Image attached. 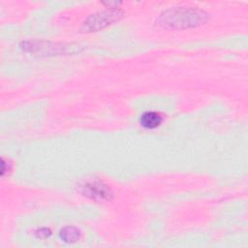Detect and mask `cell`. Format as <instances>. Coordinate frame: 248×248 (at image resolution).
<instances>
[{
    "mask_svg": "<svg viewBox=\"0 0 248 248\" xmlns=\"http://www.w3.org/2000/svg\"><path fill=\"white\" fill-rule=\"evenodd\" d=\"M123 15V12L116 7L98 12L88 16L83 22V28L87 31H97L117 21Z\"/></svg>",
    "mask_w": 248,
    "mask_h": 248,
    "instance_id": "cell-2",
    "label": "cell"
},
{
    "mask_svg": "<svg viewBox=\"0 0 248 248\" xmlns=\"http://www.w3.org/2000/svg\"><path fill=\"white\" fill-rule=\"evenodd\" d=\"M162 122V117L155 111L144 112L140 117V124L144 128L154 129L158 127Z\"/></svg>",
    "mask_w": 248,
    "mask_h": 248,
    "instance_id": "cell-4",
    "label": "cell"
},
{
    "mask_svg": "<svg viewBox=\"0 0 248 248\" xmlns=\"http://www.w3.org/2000/svg\"><path fill=\"white\" fill-rule=\"evenodd\" d=\"M207 19V15L201 10L192 8H173L165 11L159 17L162 26L168 28H189L198 26Z\"/></svg>",
    "mask_w": 248,
    "mask_h": 248,
    "instance_id": "cell-1",
    "label": "cell"
},
{
    "mask_svg": "<svg viewBox=\"0 0 248 248\" xmlns=\"http://www.w3.org/2000/svg\"><path fill=\"white\" fill-rule=\"evenodd\" d=\"M61 238L66 242H75L79 238V232L73 227H66L60 232Z\"/></svg>",
    "mask_w": 248,
    "mask_h": 248,
    "instance_id": "cell-5",
    "label": "cell"
},
{
    "mask_svg": "<svg viewBox=\"0 0 248 248\" xmlns=\"http://www.w3.org/2000/svg\"><path fill=\"white\" fill-rule=\"evenodd\" d=\"M82 188H83L82 193L91 199L100 200V201L109 199V195H110L109 190L106 186L100 183H96V182L86 183L84 186H82Z\"/></svg>",
    "mask_w": 248,
    "mask_h": 248,
    "instance_id": "cell-3",
    "label": "cell"
}]
</instances>
